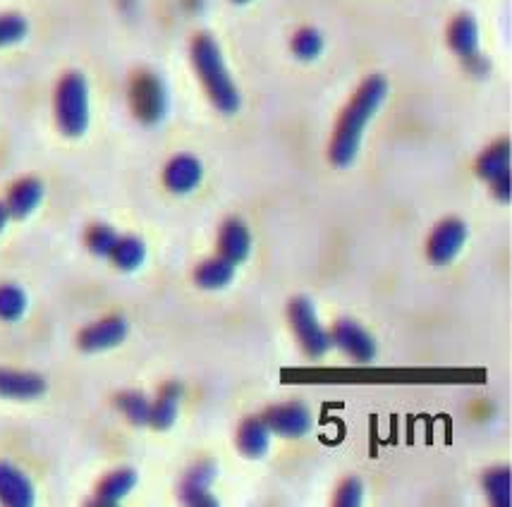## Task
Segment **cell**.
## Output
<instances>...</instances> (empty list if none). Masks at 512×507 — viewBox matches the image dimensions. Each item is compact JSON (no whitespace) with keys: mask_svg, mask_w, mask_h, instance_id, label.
I'll list each match as a JSON object with an SVG mask.
<instances>
[{"mask_svg":"<svg viewBox=\"0 0 512 507\" xmlns=\"http://www.w3.org/2000/svg\"><path fill=\"white\" fill-rule=\"evenodd\" d=\"M118 407H120V412H123L125 417L132 421V424H137V426L149 424L151 402L146 400V395L134 393V390H130V393L118 395Z\"/></svg>","mask_w":512,"mask_h":507,"instance_id":"cell-24","label":"cell"},{"mask_svg":"<svg viewBox=\"0 0 512 507\" xmlns=\"http://www.w3.org/2000/svg\"><path fill=\"white\" fill-rule=\"evenodd\" d=\"M323 51V36L316 29H302L292 39V53L300 60H314Z\"/></svg>","mask_w":512,"mask_h":507,"instance_id":"cell-26","label":"cell"},{"mask_svg":"<svg viewBox=\"0 0 512 507\" xmlns=\"http://www.w3.org/2000/svg\"><path fill=\"white\" fill-rule=\"evenodd\" d=\"M58 127L67 137H82L89 127V87L79 72L60 79L56 94Z\"/></svg>","mask_w":512,"mask_h":507,"instance_id":"cell-3","label":"cell"},{"mask_svg":"<svg viewBox=\"0 0 512 507\" xmlns=\"http://www.w3.org/2000/svg\"><path fill=\"white\" fill-rule=\"evenodd\" d=\"M288 316L292 323V331L300 338L302 350L312 359H319L333 347L331 333H326V328L321 326L319 316H316L314 304L307 297L292 299L288 307Z\"/></svg>","mask_w":512,"mask_h":507,"instance_id":"cell-4","label":"cell"},{"mask_svg":"<svg viewBox=\"0 0 512 507\" xmlns=\"http://www.w3.org/2000/svg\"><path fill=\"white\" fill-rule=\"evenodd\" d=\"M182 500H185L187 505H194V507H216L218 505V498L213 496L211 491H187V488H182Z\"/></svg>","mask_w":512,"mask_h":507,"instance_id":"cell-30","label":"cell"},{"mask_svg":"<svg viewBox=\"0 0 512 507\" xmlns=\"http://www.w3.org/2000/svg\"><path fill=\"white\" fill-rule=\"evenodd\" d=\"M364 500V486L359 479H347L343 481V486L338 488V496H335V505L343 507H357L362 505Z\"/></svg>","mask_w":512,"mask_h":507,"instance_id":"cell-29","label":"cell"},{"mask_svg":"<svg viewBox=\"0 0 512 507\" xmlns=\"http://www.w3.org/2000/svg\"><path fill=\"white\" fill-rule=\"evenodd\" d=\"M484 491L496 507H510V469L493 467L484 474Z\"/></svg>","mask_w":512,"mask_h":507,"instance_id":"cell-22","label":"cell"},{"mask_svg":"<svg viewBox=\"0 0 512 507\" xmlns=\"http://www.w3.org/2000/svg\"><path fill=\"white\" fill-rule=\"evenodd\" d=\"M448 44L453 51L465 60V65L472 72H486V60L479 53V27L474 17L460 15L455 17L448 29Z\"/></svg>","mask_w":512,"mask_h":507,"instance_id":"cell-8","label":"cell"},{"mask_svg":"<svg viewBox=\"0 0 512 507\" xmlns=\"http://www.w3.org/2000/svg\"><path fill=\"white\" fill-rule=\"evenodd\" d=\"M127 335V321L120 319V316H113V319H103L94 326L84 328L82 335H79V347L84 352H101L111 350V347L120 345Z\"/></svg>","mask_w":512,"mask_h":507,"instance_id":"cell-11","label":"cell"},{"mask_svg":"<svg viewBox=\"0 0 512 507\" xmlns=\"http://www.w3.org/2000/svg\"><path fill=\"white\" fill-rule=\"evenodd\" d=\"M108 259H113V264L120 268V271H134L144 264L146 259V247L139 237H118L113 252Z\"/></svg>","mask_w":512,"mask_h":507,"instance_id":"cell-21","label":"cell"},{"mask_svg":"<svg viewBox=\"0 0 512 507\" xmlns=\"http://www.w3.org/2000/svg\"><path fill=\"white\" fill-rule=\"evenodd\" d=\"M192 63L213 106L225 115H235L240 111V91H237L228 67H225L221 46L209 34H201L194 39Z\"/></svg>","mask_w":512,"mask_h":507,"instance_id":"cell-2","label":"cell"},{"mask_svg":"<svg viewBox=\"0 0 512 507\" xmlns=\"http://www.w3.org/2000/svg\"><path fill=\"white\" fill-rule=\"evenodd\" d=\"M331 340L333 345H338L340 350H343L347 357L357 364H371L376 359V352H379V347H376V340L371 338V333L364 331L359 323L350 319L335 323Z\"/></svg>","mask_w":512,"mask_h":507,"instance_id":"cell-9","label":"cell"},{"mask_svg":"<svg viewBox=\"0 0 512 507\" xmlns=\"http://www.w3.org/2000/svg\"><path fill=\"white\" fill-rule=\"evenodd\" d=\"M27 20L20 15H0V48L12 46L27 36Z\"/></svg>","mask_w":512,"mask_h":507,"instance_id":"cell-28","label":"cell"},{"mask_svg":"<svg viewBox=\"0 0 512 507\" xmlns=\"http://www.w3.org/2000/svg\"><path fill=\"white\" fill-rule=\"evenodd\" d=\"M201 177H204V166H201L197 158L190 154H180L166 166L163 180H166V187L173 194H190L199 187Z\"/></svg>","mask_w":512,"mask_h":507,"instance_id":"cell-12","label":"cell"},{"mask_svg":"<svg viewBox=\"0 0 512 507\" xmlns=\"http://www.w3.org/2000/svg\"><path fill=\"white\" fill-rule=\"evenodd\" d=\"M467 235V223L460 221V218H446V221H441L429 237V247H426L429 259L438 266H446L450 261H455L457 254L465 247Z\"/></svg>","mask_w":512,"mask_h":507,"instance_id":"cell-7","label":"cell"},{"mask_svg":"<svg viewBox=\"0 0 512 507\" xmlns=\"http://www.w3.org/2000/svg\"><path fill=\"white\" fill-rule=\"evenodd\" d=\"M477 173L484 180H498V177L510 175V144L508 139H501L498 144H493L491 149H486L477 161Z\"/></svg>","mask_w":512,"mask_h":507,"instance_id":"cell-20","label":"cell"},{"mask_svg":"<svg viewBox=\"0 0 512 507\" xmlns=\"http://www.w3.org/2000/svg\"><path fill=\"white\" fill-rule=\"evenodd\" d=\"M46 393V381L36 374L15 369H0V397L10 400H34Z\"/></svg>","mask_w":512,"mask_h":507,"instance_id":"cell-14","label":"cell"},{"mask_svg":"<svg viewBox=\"0 0 512 507\" xmlns=\"http://www.w3.org/2000/svg\"><path fill=\"white\" fill-rule=\"evenodd\" d=\"M216 474H218L216 462L201 460L194 464L190 472H187L185 486L182 488H187V491H211V484L216 481Z\"/></svg>","mask_w":512,"mask_h":507,"instance_id":"cell-25","label":"cell"},{"mask_svg":"<svg viewBox=\"0 0 512 507\" xmlns=\"http://www.w3.org/2000/svg\"><path fill=\"white\" fill-rule=\"evenodd\" d=\"M388 96V82L383 75H371L364 79V84L359 87L355 99L350 101V106L345 108V113L340 115L338 127H335L333 142H331V163L335 168H347L352 166L359 154V146H362V137L367 125L379 113Z\"/></svg>","mask_w":512,"mask_h":507,"instance_id":"cell-1","label":"cell"},{"mask_svg":"<svg viewBox=\"0 0 512 507\" xmlns=\"http://www.w3.org/2000/svg\"><path fill=\"white\" fill-rule=\"evenodd\" d=\"M235 271V264H230L228 259L218 256V259H209L197 266V271H194V283H197L201 290H223V287H228L235 280Z\"/></svg>","mask_w":512,"mask_h":507,"instance_id":"cell-18","label":"cell"},{"mask_svg":"<svg viewBox=\"0 0 512 507\" xmlns=\"http://www.w3.org/2000/svg\"><path fill=\"white\" fill-rule=\"evenodd\" d=\"M235 3H249V0H235Z\"/></svg>","mask_w":512,"mask_h":507,"instance_id":"cell-33","label":"cell"},{"mask_svg":"<svg viewBox=\"0 0 512 507\" xmlns=\"http://www.w3.org/2000/svg\"><path fill=\"white\" fill-rule=\"evenodd\" d=\"M491 187H493V194H496L503 204L505 201H510V175H503L498 177V180H493Z\"/></svg>","mask_w":512,"mask_h":507,"instance_id":"cell-31","label":"cell"},{"mask_svg":"<svg viewBox=\"0 0 512 507\" xmlns=\"http://www.w3.org/2000/svg\"><path fill=\"white\" fill-rule=\"evenodd\" d=\"M134 486H137V474L132 469H118L101 481L99 491H96V503L118 505L125 496H130Z\"/></svg>","mask_w":512,"mask_h":507,"instance_id":"cell-19","label":"cell"},{"mask_svg":"<svg viewBox=\"0 0 512 507\" xmlns=\"http://www.w3.org/2000/svg\"><path fill=\"white\" fill-rule=\"evenodd\" d=\"M166 89H163L161 79L151 72H142L132 82V106L137 118L146 122V125H154L166 115Z\"/></svg>","mask_w":512,"mask_h":507,"instance_id":"cell-5","label":"cell"},{"mask_svg":"<svg viewBox=\"0 0 512 507\" xmlns=\"http://www.w3.org/2000/svg\"><path fill=\"white\" fill-rule=\"evenodd\" d=\"M0 503L12 507H27L34 503L32 481L10 462H0Z\"/></svg>","mask_w":512,"mask_h":507,"instance_id":"cell-13","label":"cell"},{"mask_svg":"<svg viewBox=\"0 0 512 507\" xmlns=\"http://www.w3.org/2000/svg\"><path fill=\"white\" fill-rule=\"evenodd\" d=\"M27 311V295L17 285H0V319L20 321Z\"/></svg>","mask_w":512,"mask_h":507,"instance_id":"cell-23","label":"cell"},{"mask_svg":"<svg viewBox=\"0 0 512 507\" xmlns=\"http://www.w3.org/2000/svg\"><path fill=\"white\" fill-rule=\"evenodd\" d=\"M41 199H44V185H41V180L24 177V180H20L10 189L5 206H8L10 218H27L41 204Z\"/></svg>","mask_w":512,"mask_h":507,"instance_id":"cell-16","label":"cell"},{"mask_svg":"<svg viewBox=\"0 0 512 507\" xmlns=\"http://www.w3.org/2000/svg\"><path fill=\"white\" fill-rule=\"evenodd\" d=\"M268 424L271 433L283 438H302L312 431L314 417L309 412L307 405L302 402H283V405H273L266 409V414L261 417Z\"/></svg>","mask_w":512,"mask_h":507,"instance_id":"cell-6","label":"cell"},{"mask_svg":"<svg viewBox=\"0 0 512 507\" xmlns=\"http://www.w3.org/2000/svg\"><path fill=\"white\" fill-rule=\"evenodd\" d=\"M180 400H182V386L180 383H168L163 386L161 395H158L156 402H151V419L149 424L154 429L166 431L175 424L180 412Z\"/></svg>","mask_w":512,"mask_h":507,"instance_id":"cell-17","label":"cell"},{"mask_svg":"<svg viewBox=\"0 0 512 507\" xmlns=\"http://www.w3.org/2000/svg\"><path fill=\"white\" fill-rule=\"evenodd\" d=\"M271 429L264 419L252 417L245 419L240 424V431H237V448L249 460H259L268 452V445H271Z\"/></svg>","mask_w":512,"mask_h":507,"instance_id":"cell-15","label":"cell"},{"mask_svg":"<svg viewBox=\"0 0 512 507\" xmlns=\"http://www.w3.org/2000/svg\"><path fill=\"white\" fill-rule=\"evenodd\" d=\"M8 221H10L8 206H5V204H0V232H3V228H5V225H8Z\"/></svg>","mask_w":512,"mask_h":507,"instance_id":"cell-32","label":"cell"},{"mask_svg":"<svg viewBox=\"0 0 512 507\" xmlns=\"http://www.w3.org/2000/svg\"><path fill=\"white\" fill-rule=\"evenodd\" d=\"M218 252L230 264H245L249 254H252V232H249L245 221L230 218V221L223 223L221 232H218Z\"/></svg>","mask_w":512,"mask_h":507,"instance_id":"cell-10","label":"cell"},{"mask_svg":"<svg viewBox=\"0 0 512 507\" xmlns=\"http://www.w3.org/2000/svg\"><path fill=\"white\" fill-rule=\"evenodd\" d=\"M118 237L120 235L111 228V225H94L87 235V244L96 256H111Z\"/></svg>","mask_w":512,"mask_h":507,"instance_id":"cell-27","label":"cell"}]
</instances>
